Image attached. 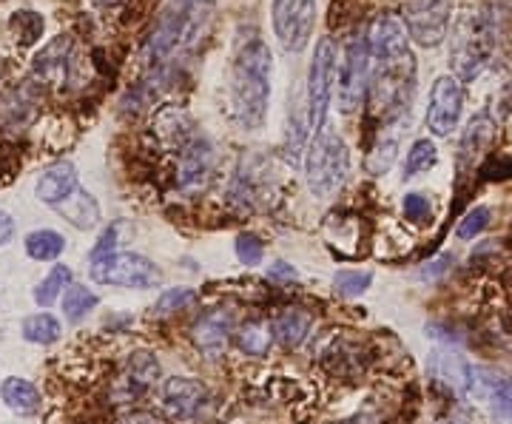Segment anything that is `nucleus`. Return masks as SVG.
<instances>
[{
	"mask_svg": "<svg viewBox=\"0 0 512 424\" xmlns=\"http://www.w3.org/2000/svg\"><path fill=\"white\" fill-rule=\"evenodd\" d=\"M370 77L367 100L376 117L399 123L407 117L416 94V55L396 15H379L367 29Z\"/></svg>",
	"mask_w": 512,
	"mask_h": 424,
	"instance_id": "nucleus-1",
	"label": "nucleus"
},
{
	"mask_svg": "<svg viewBox=\"0 0 512 424\" xmlns=\"http://www.w3.org/2000/svg\"><path fill=\"white\" fill-rule=\"evenodd\" d=\"M271 74H274V55L265 40L254 37L239 46L231 69V100L242 129L254 131L265 123L271 103Z\"/></svg>",
	"mask_w": 512,
	"mask_h": 424,
	"instance_id": "nucleus-2",
	"label": "nucleus"
},
{
	"mask_svg": "<svg viewBox=\"0 0 512 424\" xmlns=\"http://www.w3.org/2000/svg\"><path fill=\"white\" fill-rule=\"evenodd\" d=\"M211 6L214 0H165L143 49L148 66H160L185 52L205 29V20L211 18Z\"/></svg>",
	"mask_w": 512,
	"mask_h": 424,
	"instance_id": "nucleus-3",
	"label": "nucleus"
},
{
	"mask_svg": "<svg viewBox=\"0 0 512 424\" xmlns=\"http://www.w3.org/2000/svg\"><path fill=\"white\" fill-rule=\"evenodd\" d=\"M495 40H498V23L487 6L467 9L458 18L456 29H453V49H450V66H453V77L458 83L461 80L470 83L484 72V66L493 57Z\"/></svg>",
	"mask_w": 512,
	"mask_h": 424,
	"instance_id": "nucleus-4",
	"label": "nucleus"
},
{
	"mask_svg": "<svg viewBox=\"0 0 512 424\" xmlns=\"http://www.w3.org/2000/svg\"><path fill=\"white\" fill-rule=\"evenodd\" d=\"M350 171V154L345 140L328 129V123L313 134L311 146H308V157H305V177H308V188L313 197L319 200H330L345 180Z\"/></svg>",
	"mask_w": 512,
	"mask_h": 424,
	"instance_id": "nucleus-5",
	"label": "nucleus"
},
{
	"mask_svg": "<svg viewBox=\"0 0 512 424\" xmlns=\"http://www.w3.org/2000/svg\"><path fill=\"white\" fill-rule=\"evenodd\" d=\"M367 77H370V52H367V32H350L342 43V55L336 63V103L342 114H353L365 103Z\"/></svg>",
	"mask_w": 512,
	"mask_h": 424,
	"instance_id": "nucleus-6",
	"label": "nucleus"
},
{
	"mask_svg": "<svg viewBox=\"0 0 512 424\" xmlns=\"http://www.w3.org/2000/svg\"><path fill=\"white\" fill-rule=\"evenodd\" d=\"M89 274L97 285L134 288V291L157 288L163 282V271L151 259L134 251H117V254L89 259Z\"/></svg>",
	"mask_w": 512,
	"mask_h": 424,
	"instance_id": "nucleus-7",
	"label": "nucleus"
},
{
	"mask_svg": "<svg viewBox=\"0 0 512 424\" xmlns=\"http://www.w3.org/2000/svg\"><path fill=\"white\" fill-rule=\"evenodd\" d=\"M333 80H336V46L330 37H322L313 49L308 86H305V106H308V129L311 134L328 123V109L333 100Z\"/></svg>",
	"mask_w": 512,
	"mask_h": 424,
	"instance_id": "nucleus-8",
	"label": "nucleus"
},
{
	"mask_svg": "<svg viewBox=\"0 0 512 424\" xmlns=\"http://www.w3.org/2000/svg\"><path fill=\"white\" fill-rule=\"evenodd\" d=\"M456 0H407L404 3V32L421 49H436L444 43L453 20Z\"/></svg>",
	"mask_w": 512,
	"mask_h": 424,
	"instance_id": "nucleus-9",
	"label": "nucleus"
},
{
	"mask_svg": "<svg viewBox=\"0 0 512 424\" xmlns=\"http://www.w3.org/2000/svg\"><path fill=\"white\" fill-rule=\"evenodd\" d=\"M271 20L279 46L291 55L308 49L316 26V0H271Z\"/></svg>",
	"mask_w": 512,
	"mask_h": 424,
	"instance_id": "nucleus-10",
	"label": "nucleus"
},
{
	"mask_svg": "<svg viewBox=\"0 0 512 424\" xmlns=\"http://www.w3.org/2000/svg\"><path fill=\"white\" fill-rule=\"evenodd\" d=\"M160 379V362L151 351H134L123 359L109 385L111 405H134L146 396Z\"/></svg>",
	"mask_w": 512,
	"mask_h": 424,
	"instance_id": "nucleus-11",
	"label": "nucleus"
},
{
	"mask_svg": "<svg viewBox=\"0 0 512 424\" xmlns=\"http://www.w3.org/2000/svg\"><path fill=\"white\" fill-rule=\"evenodd\" d=\"M214 146L205 137H191L177 151V174L174 183L183 194L205 191V185L214 177Z\"/></svg>",
	"mask_w": 512,
	"mask_h": 424,
	"instance_id": "nucleus-12",
	"label": "nucleus"
},
{
	"mask_svg": "<svg viewBox=\"0 0 512 424\" xmlns=\"http://www.w3.org/2000/svg\"><path fill=\"white\" fill-rule=\"evenodd\" d=\"M464 109V89L453 74H441L430 89V103H427V129L436 137H447L456 129Z\"/></svg>",
	"mask_w": 512,
	"mask_h": 424,
	"instance_id": "nucleus-13",
	"label": "nucleus"
},
{
	"mask_svg": "<svg viewBox=\"0 0 512 424\" xmlns=\"http://www.w3.org/2000/svg\"><path fill=\"white\" fill-rule=\"evenodd\" d=\"M234 331H237V322H234V314L228 308H214L208 314H202L194 328H191V339L197 345V351H202L208 359H220L228 351L231 339H234Z\"/></svg>",
	"mask_w": 512,
	"mask_h": 424,
	"instance_id": "nucleus-14",
	"label": "nucleus"
},
{
	"mask_svg": "<svg viewBox=\"0 0 512 424\" xmlns=\"http://www.w3.org/2000/svg\"><path fill=\"white\" fill-rule=\"evenodd\" d=\"M205 402H208V390L191 376H171L163 385V407L168 419L174 422H185L197 416Z\"/></svg>",
	"mask_w": 512,
	"mask_h": 424,
	"instance_id": "nucleus-15",
	"label": "nucleus"
},
{
	"mask_svg": "<svg viewBox=\"0 0 512 424\" xmlns=\"http://www.w3.org/2000/svg\"><path fill=\"white\" fill-rule=\"evenodd\" d=\"M37 106L40 100L29 83L6 89L0 94V129L6 134H23L37 120Z\"/></svg>",
	"mask_w": 512,
	"mask_h": 424,
	"instance_id": "nucleus-16",
	"label": "nucleus"
},
{
	"mask_svg": "<svg viewBox=\"0 0 512 424\" xmlns=\"http://www.w3.org/2000/svg\"><path fill=\"white\" fill-rule=\"evenodd\" d=\"M430 376L441 382L447 390H453L456 396H470L473 393V365L456 351H433L427 362Z\"/></svg>",
	"mask_w": 512,
	"mask_h": 424,
	"instance_id": "nucleus-17",
	"label": "nucleus"
},
{
	"mask_svg": "<svg viewBox=\"0 0 512 424\" xmlns=\"http://www.w3.org/2000/svg\"><path fill=\"white\" fill-rule=\"evenodd\" d=\"M72 37L60 35L52 43H46L35 57L37 80L49 83V86H63L72 72Z\"/></svg>",
	"mask_w": 512,
	"mask_h": 424,
	"instance_id": "nucleus-18",
	"label": "nucleus"
},
{
	"mask_svg": "<svg viewBox=\"0 0 512 424\" xmlns=\"http://www.w3.org/2000/svg\"><path fill=\"white\" fill-rule=\"evenodd\" d=\"M271 171L265 168L262 160H245L242 166H239L237 177H234V183H231V191H228V197H231V203L242 205V208H254L265 200V194H268V183H271V177H268Z\"/></svg>",
	"mask_w": 512,
	"mask_h": 424,
	"instance_id": "nucleus-19",
	"label": "nucleus"
},
{
	"mask_svg": "<svg viewBox=\"0 0 512 424\" xmlns=\"http://www.w3.org/2000/svg\"><path fill=\"white\" fill-rule=\"evenodd\" d=\"M473 393L484 396L493 407L495 419L512 424V379L490 368H473Z\"/></svg>",
	"mask_w": 512,
	"mask_h": 424,
	"instance_id": "nucleus-20",
	"label": "nucleus"
},
{
	"mask_svg": "<svg viewBox=\"0 0 512 424\" xmlns=\"http://www.w3.org/2000/svg\"><path fill=\"white\" fill-rule=\"evenodd\" d=\"M74 188H80V180H77V168H74L69 160H60L55 166L46 168L35 185L37 200L52 205V208H55L57 203H63Z\"/></svg>",
	"mask_w": 512,
	"mask_h": 424,
	"instance_id": "nucleus-21",
	"label": "nucleus"
},
{
	"mask_svg": "<svg viewBox=\"0 0 512 424\" xmlns=\"http://www.w3.org/2000/svg\"><path fill=\"white\" fill-rule=\"evenodd\" d=\"M493 134L495 126L487 114H476L467 123V129L461 134V146H458V163H461V168H470L476 163L478 157L493 143Z\"/></svg>",
	"mask_w": 512,
	"mask_h": 424,
	"instance_id": "nucleus-22",
	"label": "nucleus"
},
{
	"mask_svg": "<svg viewBox=\"0 0 512 424\" xmlns=\"http://www.w3.org/2000/svg\"><path fill=\"white\" fill-rule=\"evenodd\" d=\"M313 316L305 308H285L276 316L274 322V339L285 351H296L308 336H311Z\"/></svg>",
	"mask_w": 512,
	"mask_h": 424,
	"instance_id": "nucleus-23",
	"label": "nucleus"
},
{
	"mask_svg": "<svg viewBox=\"0 0 512 424\" xmlns=\"http://www.w3.org/2000/svg\"><path fill=\"white\" fill-rule=\"evenodd\" d=\"M55 211L63 214V220H69L80 231H89V228H94L100 222V205H97V200L86 188H74L63 203L55 205Z\"/></svg>",
	"mask_w": 512,
	"mask_h": 424,
	"instance_id": "nucleus-24",
	"label": "nucleus"
},
{
	"mask_svg": "<svg viewBox=\"0 0 512 424\" xmlns=\"http://www.w3.org/2000/svg\"><path fill=\"white\" fill-rule=\"evenodd\" d=\"M239 351L245 356H268L271 345H274V325L265 319H248L234 331Z\"/></svg>",
	"mask_w": 512,
	"mask_h": 424,
	"instance_id": "nucleus-25",
	"label": "nucleus"
},
{
	"mask_svg": "<svg viewBox=\"0 0 512 424\" xmlns=\"http://www.w3.org/2000/svg\"><path fill=\"white\" fill-rule=\"evenodd\" d=\"M0 399L6 402L9 410H15L20 416H29V413H37V407H40V390H37L29 379L9 376V379L0 385Z\"/></svg>",
	"mask_w": 512,
	"mask_h": 424,
	"instance_id": "nucleus-26",
	"label": "nucleus"
},
{
	"mask_svg": "<svg viewBox=\"0 0 512 424\" xmlns=\"http://www.w3.org/2000/svg\"><path fill=\"white\" fill-rule=\"evenodd\" d=\"M23 248L26 254L37 262H55L60 259V254L66 251V240L52 231V228H40V231H32L26 240H23Z\"/></svg>",
	"mask_w": 512,
	"mask_h": 424,
	"instance_id": "nucleus-27",
	"label": "nucleus"
},
{
	"mask_svg": "<svg viewBox=\"0 0 512 424\" xmlns=\"http://www.w3.org/2000/svg\"><path fill=\"white\" fill-rule=\"evenodd\" d=\"M20 333H23V339L32 342V345H52V342L60 339L63 328H60V319H57V316L40 311V314H32L23 319Z\"/></svg>",
	"mask_w": 512,
	"mask_h": 424,
	"instance_id": "nucleus-28",
	"label": "nucleus"
},
{
	"mask_svg": "<svg viewBox=\"0 0 512 424\" xmlns=\"http://www.w3.org/2000/svg\"><path fill=\"white\" fill-rule=\"evenodd\" d=\"M97 305H100V296L94 294L92 288H86V285H74L72 282V285L63 291V316H66L69 322L86 319V314H92Z\"/></svg>",
	"mask_w": 512,
	"mask_h": 424,
	"instance_id": "nucleus-29",
	"label": "nucleus"
},
{
	"mask_svg": "<svg viewBox=\"0 0 512 424\" xmlns=\"http://www.w3.org/2000/svg\"><path fill=\"white\" fill-rule=\"evenodd\" d=\"M325 368L330 373H339V376H348V373H356V370H362V356H359V345H353V342H345V339H339V342H333L330 345V351H325Z\"/></svg>",
	"mask_w": 512,
	"mask_h": 424,
	"instance_id": "nucleus-30",
	"label": "nucleus"
},
{
	"mask_svg": "<svg viewBox=\"0 0 512 424\" xmlns=\"http://www.w3.org/2000/svg\"><path fill=\"white\" fill-rule=\"evenodd\" d=\"M72 285V268L69 265H55L52 271H49V277L43 279L40 285H37L32 296H35V302L40 308H49V305H55L57 299L63 296V291Z\"/></svg>",
	"mask_w": 512,
	"mask_h": 424,
	"instance_id": "nucleus-31",
	"label": "nucleus"
},
{
	"mask_svg": "<svg viewBox=\"0 0 512 424\" xmlns=\"http://www.w3.org/2000/svg\"><path fill=\"white\" fill-rule=\"evenodd\" d=\"M439 163V148L433 140H427V137H421L416 140L410 151H407V160H404V180H413V177H419L424 171H430V168Z\"/></svg>",
	"mask_w": 512,
	"mask_h": 424,
	"instance_id": "nucleus-32",
	"label": "nucleus"
},
{
	"mask_svg": "<svg viewBox=\"0 0 512 424\" xmlns=\"http://www.w3.org/2000/svg\"><path fill=\"white\" fill-rule=\"evenodd\" d=\"M131 234H134L131 222H128V220H114L109 228H106V231L100 234V240L94 242L92 257H89V259L106 257V254H117V251H120V248H123L128 240H131Z\"/></svg>",
	"mask_w": 512,
	"mask_h": 424,
	"instance_id": "nucleus-33",
	"label": "nucleus"
},
{
	"mask_svg": "<svg viewBox=\"0 0 512 424\" xmlns=\"http://www.w3.org/2000/svg\"><path fill=\"white\" fill-rule=\"evenodd\" d=\"M197 302H200V294H197L194 288H168V291H163V296L157 299L154 314L157 316L180 314V311L194 308Z\"/></svg>",
	"mask_w": 512,
	"mask_h": 424,
	"instance_id": "nucleus-34",
	"label": "nucleus"
},
{
	"mask_svg": "<svg viewBox=\"0 0 512 424\" xmlns=\"http://www.w3.org/2000/svg\"><path fill=\"white\" fill-rule=\"evenodd\" d=\"M396 157H399V137H382L376 148L367 154V171L382 177L396 163Z\"/></svg>",
	"mask_w": 512,
	"mask_h": 424,
	"instance_id": "nucleus-35",
	"label": "nucleus"
},
{
	"mask_svg": "<svg viewBox=\"0 0 512 424\" xmlns=\"http://www.w3.org/2000/svg\"><path fill=\"white\" fill-rule=\"evenodd\" d=\"M370 282H373V274L370 271H339L336 277H333V291L339 296H362L370 288Z\"/></svg>",
	"mask_w": 512,
	"mask_h": 424,
	"instance_id": "nucleus-36",
	"label": "nucleus"
},
{
	"mask_svg": "<svg viewBox=\"0 0 512 424\" xmlns=\"http://www.w3.org/2000/svg\"><path fill=\"white\" fill-rule=\"evenodd\" d=\"M490 217H493V211L487 205H476L473 211L464 214V220L458 222L456 237L458 240H476L478 234L490 225Z\"/></svg>",
	"mask_w": 512,
	"mask_h": 424,
	"instance_id": "nucleus-37",
	"label": "nucleus"
},
{
	"mask_svg": "<svg viewBox=\"0 0 512 424\" xmlns=\"http://www.w3.org/2000/svg\"><path fill=\"white\" fill-rule=\"evenodd\" d=\"M237 257L242 265L254 268V265H259V262H262V257H265V242L259 240L256 234H239Z\"/></svg>",
	"mask_w": 512,
	"mask_h": 424,
	"instance_id": "nucleus-38",
	"label": "nucleus"
},
{
	"mask_svg": "<svg viewBox=\"0 0 512 424\" xmlns=\"http://www.w3.org/2000/svg\"><path fill=\"white\" fill-rule=\"evenodd\" d=\"M12 26L18 29L20 26V40L23 43H35L40 32H43V18L35 15V12H15V18H12Z\"/></svg>",
	"mask_w": 512,
	"mask_h": 424,
	"instance_id": "nucleus-39",
	"label": "nucleus"
},
{
	"mask_svg": "<svg viewBox=\"0 0 512 424\" xmlns=\"http://www.w3.org/2000/svg\"><path fill=\"white\" fill-rule=\"evenodd\" d=\"M404 217L410 222H424L430 220V200L424 197V194H419V191H413V194H407L404 197Z\"/></svg>",
	"mask_w": 512,
	"mask_h": 424,
	"instance_id": "nucleus-40",
	"label": "nucleus"
},
{
	"mask_svg": "<svg viewBox=\"0 0 512 424\" xmlns=\"http://www.w3.org/2000/svg\"><path fill=\"white\" fill-rule=\"evenodd\" d=\"M450 265H453V257H450V254H439L436 259L424 262V268H419V279H424V282H436V279H441L450 271Z\"/></svg>",
	"mask_w": 512,
	"mask_h": 424,
	"instance_id": "nucleus-41",
	"label": "nucleus"
},
{
	"mask_svg": "<svg viewBox=\"0 0 512 424\" xmlns=\"http://www.w3.org/2000/svg\"><path fill=\"white\" fill-rule=\"evenodd\" d=\"M117 424H168L163 416H157V413H151V410H131L126 413L123 419Z\"/></svg>",
	"mask_w": 512,
	"mask_h": 424,
	"instance_id": "nucleus-42",
	"label": "nucleus"
},
{
	"mask_svg": "<svg viewBox=\"0 0 512 424\" xmlns=\"http://www.w3.org/2000/svg\"><path fill=\"white\" fill-rule=\"evenodd\" d=\"M268 279H274V282H291V279H296V268L288 265V262H274L268 268Z\"/></svg>",
	"mask_w": 512,
	"mask_h": 424,
	"instance_id": "nucleus-43",
	"label": "nucleus"
},
{
	"mask_svg": "<svg viewBox=\"0 0 512 424\" xmlns=\"http://www.w3.org/2000/svg\"><path fill=\"white\" fill-rule=\"evenodd\" d=\"M12 237H15V220H12V214L0 211V248L9 245Z\"/></svg>",
	"mask_w": 512,
	"mask_h": 424,
	"instance_id": "nucleus-44",
	"label": "nucleus"
}]
</instances>
